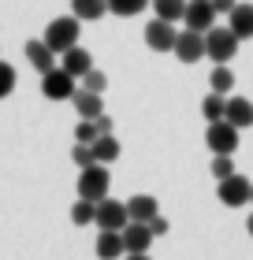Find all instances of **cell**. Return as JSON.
I'll list each match as a JSON object with an SVG mask.
<instances>
[{
  "mask_svg": "<svg viewBox=\"0 0 253 260\" xmlns=\"http://www.w3.org/2000/svg\"><path fill=\"white\" fill-rule=\"evenodd\" d=\"M78 19L75 15H60V19H52L49 22V26H45V45H49V49L56 52V56H64L67 49H75V45H78Z\"/></svg>",
  "mask_w": 253,
  "mask_h": 260,
  "instance_id": "1",
  "label": "cell"
},
{
  "mask_svg": "<svg viewBox=\"0 0 253 260\" xmlns=\"http://www.w3.org/2000/svg\"><path fill=\"white\" fill-rule=\"evenodd\" d=\"M238 41L231 26H212L209 34H205V56H209L212 63H231L235 52H238Z\"/></svg>",
  "mask_w": 253,
  "mask_h": 260,
  "instance_id": "2",
  "label": "cell"
},
{
  "mask_svg": "<svg viewBox=\"0 0 253 260\" xmlns=\"http://www.w3.org/2000/svg\"><path fill=\"white\" fill-rule=\"evenodd\" d=\"M108 186H112V175H108L104 164H90V168H82L78 175V197L82 201H104L108 197Z\"/></svg>",
  "mask_w": 253,
  "mask_h": 260,
  "instance_id": "3",
  "label": "cell"
},
{
  "mask_svg": "<svg viewBox=\"0 0 253 260\" xmlns=\"http://www.w3.org/2000/svg\"><path fill=\"white\" fill-rule=\"evenodd\" d=\"M205 145L212 149V156H235L238 149V126H231L227 119H216L205 130Z\"/></svg>",
  "mask_w": 253,
  "mask_h": 260,
  "instance_id": "4",
  "label": "cell"
},
{
  "mask_svg": "<svg viewBox=\"0 0 253 260\" xmlns=\"http://www.w3.org/2000/svg\"><path fill=\"white\" fill-rule=\"evenodd\" d=\"M78 89V78H71L64 67H52L49 75H41V93L49 101H71Z\"/></svg>",
  "mask_w": 253,
  "mask_h": 260,
  "instance_id": "5",
  "label": "cell"
},
{
  "mask_svg": "<svg viewBox=\"0 0 253 260\" xmlns=\"http://www.w3.org/2000/svg\"><path fill=\"white\" fill-rule=\"evenodd\" d=\"M216 8H212V0H186V11H183V22H186V30H194V34H209L216 26Z\"/></svg>",
  "mask_w": 253,
  "mask_h": 260,
  "instance_id": "6",
  "label": "cell"
},
{
  "mask_svg": "<svg viewBox=\"0 0 253 260\" xmlns=\"http://www.w3.org/2000/svg\"><path fill=\"white\" fill-rule=\"evenodd\" d=\"M127 223H130V216H127V205H123V201H112V197L97 201L93 227H101V231H123Z\"/></svg>",
  "mask_w": 253,
  "mask_h": 260,
  "instance_id": "7",
  "label": "cell"
},
{
  "mask_svg": "<svg viewBox=\"0 0 253 260\" xmlns=\"http://www.w3.org/2000/svg\"><path fill=\"white\" fill-rule=\"evenodd\" d=\"M249 193H253V182L246 179V175H238V171L231 175V179H223V182H220V190H216V197H220L227 208L246 205V201H249Z\"/></svg>",
  "mask_w": 253,
  "mask_h": 260,
  "instance_id": "8",
  "label": "cell"
},
{
  "mask_svg": "<svg viewBox=\"0 0 253 260\" xmlns=\"http://www.w3.org/2000/svg\"><path fill=\"white\" fill-rule=\"evenodd\" d=\"M146 41H149V49H153V52H172V49H175V41H179L175 22L153 19L149 26H146Z\"/></svg>",
  "mask_w": 253,
  "mask_h": 260,
  "instance_id": "9",
  "label": "cell"
},
{
  "mask_svg": "<svg viewBox=\"0 0 253 260\" xmlns=\"http://www.w3.org/2000/svg\"><path fill=\"white\" fill-rule=\"evenodd\" d=\"M183 63H198L201 56H205V34H194V30H183L179 34V41H175V49H172Z\"/></svg>",
  "mask_w": 253,
  "mask_h": 260,
  "instance_id": "10",
  "label": "cell"
},
{
  "mask_svg": "<svg viewBox=\"0 0 253 260\" xmlns=\"http://www.w3.org/2000/svg\"><path fill=\"white\" fill-rule=\"evenodd\" d=\"M127 216H130V223H149L160 216V205H156L153 193H134L127 201Z\"/></svg>",
  "mask_w": 253,
  "mask_h": 260,
  "instance_id": "11",
  "label": "cell"
},
{
  "mask_svg": "<svg viewBox=\"0 0 253 260\" xmlns=\"http://www.w3.org/2000/svg\"><path fill=\"white\" fill-rule=\"evenodd\" d=\"M123 245H127V253H149V245H153V231H149V223H127L123 231Z\"/></svg>",
  "mask_w": 253,
  "mask_h": 260,
  "instance_id": "12",
  "label": "cell"
},
{
  "mask_svg": "<svg viewBox=\"0 0 253 260\" xmlns=\"http://www.w3.org/2000/svg\"><path fill=\"white\" fill-rule=\"evenodd\" d=\"M60 67H64L71 78H86L90 71H93V56H90L86 49H78V45H75V49H67V52H64Z\"/></svg>",
  "mask_w": 253,
  "mask_h": 260,
  "instance_id": "13",
  "label": "cell"
},
{
  "mask_svg": "<svg viewBox=\"0 0 253 260\" xmlns=\"http://www.w3.org/2000/svg\"><path fill=\"white\" fill-rule=\"evenodd\" d=\"M71 104H75L78 119H97V115H104V101H101V93H90V89H75V97H71Z\"/></svg>",
  "mask_w": 253,
  "mask_h": 260,
  "instance_id": "14",
  "label": "cell"
},
{
  "mask_svg": "<svg viewBox=\"0 0 253 260\" xmlns=\"http://www.w3.org/2000/svg\"><path fill=\"white\" fill-rule=\"evenodd\" d=\"M26 60H30V67L38 71V75H49L56 67V52L45 41H26Z\"/></svg>",
  "mask_w": 253,
  "mask_h": 260,
  "instance_id": "15",
  "label": "cell"
},
{
  "mask_svg": "<svg viewBox=\"0 0 253 260\" xmlns=\"http://www.w3.org/2000/svg\"><path fill=\"white\" fill-rule=\"evenodd\" d=\"M97 256L101 260H116V256H127V245H123V234L119 231H101L97 234Z\"/></svg>",
  "mask_w": 253,
  "mask_h": 260,
  "instance_id": "16",
  "label": "cell"
},
{
  "mask_svg": "<svg viewBox=\"0 0 253 260\" xmlns=\"http://www.w3.org/2000/svg\"><path fill=\"white\" fill-rule=\"evenodd\" d=\"M223 119L231 123V126H253V104L246 97H227V112H223Z\"/></svg>",
  "mask_w": 253,
  "mask_h": 260,
  "instance_id": "17",
  "label": "cell"
},
{
  "mask_svg": "<svg viewBox=\"0 0 253 260\" xmlns=\"http://www.w3.org/2000/svg\"><path fill=\"white\" fill-rule=\"evenodd\" d=\"M227 19H231L227 26L235 30V38H238V41H249V38H253V4H238Z\"/></svg>",
  "mask_w": 253,
  "mask_h": 260,
  "instance_id": "18",
  "label": "cell"
},
{
  "mask_svg": "<svg viewBox=\"0 0 253 260\" xmlns=\"http://www.w3.org/2000/svg\"><path fill=\"white\" fill-rule=\"evenodd\" d=\"M104 11H108L104 0H71V15L78 22H97V19H104Z\"/></svg>",
  "mask_w": 253,
  "mask_h": 260,
  "instance_id": "19",
  "label": "cell"
},
{
  "mask_svg": "<svg viewBox=\"0 0 253 260\" xmlns=\"http://www.w3.org/2000/svg\"><path fill=\"white\" fill-rule=\"evenodd\" d=\"M93 160L104 164V168L119 160V141H116V134H101L97 141H93Z\"/></svg>",
  "mask_w": 253,
  "mask_h": 260,
  "instance_id": "20",
  "label": "cell"
},
{
  "mask_svg": "<svg viewBox=\"0 0 253 260\" xmlns=\"http://www.w3.org/2000/svg\"><path fill=\"white\" fill-rule=\"evenodd\" d=\"M231 86H235L231 67H227V63H216L212 75H209V89H212V93H223V97H231Z\"/></svg>",
  "mask_w": 253,
  "mask_h": 260,
  "instance_id": "21",
  "label": "cell"
},
{
  "mask_svg": "<svg viewBox=\"0 0 253 260\" xmlns=\"http://www.w3.org/2000/svg\"><path fill=\"white\" fill-rule=\"evenodd\" d=\"M153 11H156V19H164V22H179L183 11H186V0H153Z\"/></svg>",
  "mask_w": 253,
  "mask_h": 260,
  "instance_id": "22",
  "label": "cell"
},
{
  "mask_svg": "<svg viewBox=\"0 0 253 260\" xmlns=\"http://www.w3.org/2000/svg\"><path fill=\"white\" fill-rule=\"evenodd\" d=\"M223 112H227V97H223V93H212V89H209V97L201 101V115H205L209 123H216V119H223Z\"/></svg>",
  "mask_w": 253,
  "mask_h": 260,
  "instance_id": "23",
  "label": "cell"
},
{
  "mask_svg": "<svg viewBox=\"0 0 253 260\" xmlns=\"http://www.w3.org/2000/svg\"><path fill=\"white\" fill-rule=\"evenodd\" d=\"M104 4H108V11H112V15L130 19V15H142V8H146L149 0H104Z\"/></svg>",
  "mask_w": 253,
  "mask_h": 260,
  "instance_id": "24",
  "label": "cell"
},
{
  "mask_svg": "<svg viewBox=\"0 0 253 260\" xmlns=\"http://www.w3.org/2000/svg\"><path fill=\"white\" fill-rule=\"evenodd\" d=\"M93 216H97V205L78 197V201H75V208H71V223H75V227H90Z\"/></svg>",
  "mask_w": 253,
  "mask_h": 260,
  "instance_id": "25",
  "label": "cell"
},
{
  "mask_svg": "<svg viewBox=\"0 0 253 260\" xmlns=\"http://www.w3.org/2000/svg\"><path fill=\"white\" fill-rule=\"evenodd\" d=\"M97 138H101L97 119H78V126H75V141H82V145H93Z\"/></svg>",
  "mask_w": 253,
  "mask_h": 260,
  "instance_id": "26",
  "label": "cell"
},
{
  "mask_svg": "<svg viewBox=\"0 0 253 260\" xmlns=\"http://www.w3.org/2000/svg\"><path fill=\"white\" fill-rule=\"evenodd\" d=\"M11 93H15V67L0 60V101L11 97Z\"/></svg>",
  "mask_w": 253,
  "mask_h": 260,
  "instance_id": "27",
  "label": "cell"
},
{
  "mask_svg": "<svg viewBox=\"0 0 253 260\" xmlns=\"http://www.w3.org/2000/svg\"><path fill=\"white\" fill-rule=\"evenodd\" d=\"M212 175H216V182L231 179V175H235V156H216L212 160Z\"/></svg>",
  "mask_w": 253,
  "mask_h": 260,
  "instance_id": "28",
  "label": "cell"
},
{
  "mask_svg": "<svg viewBox=\"0 0 253 260\" xmlns=\"http://www.w3.org/2000/svg\"><path fill=\"white\" fill-rule=\"evenodd\" d=\"M82 89H90V93H104L108 89V78H104V71H97L93 67L86 78H82Z\"/></svg>",
  "mask_w": 253,
  "mask_h": 260,
  "instance_id": "29",
  "label": "cell"
},
{
  "mask_svg": "<svg viewBox=\"0 0 253 260\" xmlns=\"http://www.w3.org/2000/svg\"><path fill=\"white\" fill-rule=\"evenodd\" d=\"M71 160H75L78 168H90V164H97V160H93V145H82V141H75V149H71Z\"/></svg>",
  "mask_w": 253,
  "mask_h": 260,
  "instance_id": "30",
  "label": "cell"
},
{
  "mask_svg": "<svg viewBox=\"0 0 253 260\" xmlns=\"http://www.w3.org/2000/svg\"><path fill=\"white\" fill-rule=\"evenodd\" d=\"M149 231H153V238H160V234L172 231V223H167L164 216H156V219H149Z\"/></svg>",
  "mask_w": 253,
  "mask_h": 260,
  "instance_id": "31",
  "label": "cell"
},
{
  "mask_svg": "<svg viewBox=\"0 0 253 260\" xmlns=\"http://www.w3.org/2000/svg\"><path fill=\"white\" fill-rule=\"evenodd\" d=\"M212 8H216V15H231L238 4H235V0H212Z\"/></svg>",
  "mask_w": 253,
  "mask_h": 260,
  "instance_id": "32",
  "label": "cell"
},
{
  "mask_svg": "<svg viewBox=\"0 0 253 260\" xmlns=\"http://www.w3.org/2000/svg\"><path fill=\"white\" fill-rule=\"evenodd\" d=\"M97 130H101V134H116V123H112V115H97Z\"/></svg>",
  "mask_w": 253,
  "mask_h": 260,
  "instance_id": "33",
  "label": "cell"
},
{
  "mask_svg": "<svg viewBox=\"0 0 253 260\" xmlns=\"http://www.w3.org/2000/svg\"><path fill=\"white\" fill-rule=\"evenodd\" d=\"M127 260H149L146 253H127Z\"/></svg>",
  "mask_w": 253,
  "mask_h": 260,
  "instance_id": "34",
  "label": "cell"
},
{
  "mask_svg": "<svg viewBox=\"0 0 253 260\" xmlns=\"http://www.w3.org/2000/svg\"><path fill=\"white\" fill-rule=\"evenodd\" d=\"M246 231H249V238H253V216H249V219H246Z\"/></svg>",
  "mask_w": 253,
  "mask_h": 260,
  "instance_id": "35",
  "label": "cell"
},
{
  "mask_svg": "<svg viewBox=\"0 0 253 260\" xmlns=\"http://www.w3.org/2000/svg\"><path fill=\"white\" fill-rule=\"evenodd\" d=\"M249 201H253V193H249Z\"/></svg>",
  "mask_w": 253,
  "mask_h": 260,
  "instance_id": "36",
  "label": "cell"
}]
</instances>
